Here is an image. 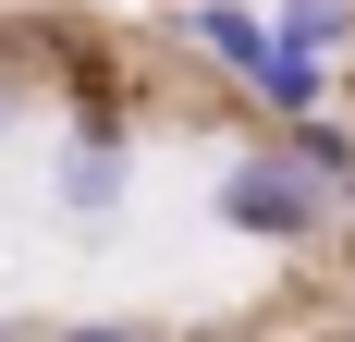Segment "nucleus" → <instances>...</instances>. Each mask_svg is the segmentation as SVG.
Masks as SVG:
<instances>
[{
	"instance_id": "obj_1",
	"label": "nucleus",
	"mask_w": 355,
	"mask_h": 342,
	"mask_svg": "<svg viewBox=\"0 0 355 342\" xmlns=\"http://www.w3.org/2000/svg\"><path fill=\"white\" fill-rule=\"evenodd\" d=\"M209 220H220L233 244H270V257H294V244H331L343 196H331V183L294 159L282 135H245L233 159H220V183H209Z\"/></svg>"
},
{
	"instance_id": "obj_2",
	"label": "nucleus",
	"mask_w": 355,
	"mask_h": 342,
	"mask_svg": "<svg viewBox=\"0 0 355 342\" xmlns=\"http://www.w3.org/2000/svg\"><path fill=\"white\" fill-rule=\"evenodd\" d=\"M49 208L62 220H123L135 208V135H62V159H49Z\"/></svg>"
},
{
	"instance_id": "obj_3",
	"label": "nucleus",
	"mask_w": 355,
	"mask_h": 342,
	"mask_svg": "<svg viewBox=\"0 0 355 342\" xmlns=\"http://www.w3.org/2000/svg\"><path fill=\"white\" fill-rule=\"evenodd\" d=\"M257 12H270V37L294 62H343L355 49V0H257Z\"/></svg>"
},
{
	"instance_id": "obj_4",
	"label": "nucleus",
	"mask_w": 355,
	"mask_h": 342,
	"mask_svg": "<svg viewBox=\"0 0 355 342\" xmlns=\"http://www.w3.org/2000/svg\"><path fill=\"white\" fill-rule=\"evenodd\" d=\"M270 135H282L294 159H306V171L331 183V196L355 208V123H343V110H294V123H270Z\"/></svg>"
},
{
	"instance_id": "obj_5",
	"label": "nucleus",
	"mask_w": 355,
	"mask_h": 342,
	"mask_svg": "<svg viewBox=\"0 0 355 342\" xmlns=\"http://www.w3.org/2000/svg\"><path fill=\"white\" fill-rule=\"evenodd\" d=\"M37 342H159V330H147V318H123V306H110V318H62V330H37Z\"/></svg>"
},
{
	"instance_id": "obj_6",
	"label": "nucleus",
	"mask_w": 355,
	"mask_h": 342,
	"mask_svg": "<svg viewBox=\"0 0 355 342\" xmlns=\"http://www.w3.org/2000/svg\"><path fill=\"white\" fill-rule=\"evenodd\" d=\"M37 110V86H25V62H12V49H0V135H12V123H25Z\"/></svg>"
},
{
	"instance_id": "obj_7",
	"label": "nucleus",
	"mask_w": 355,
	"mask_h": 342,
	"mask_svg": "<svg viewBox=\"0 0 355 342\" xmlns=\"http://www.w3.org/2000/svg\"><path fill=\"white\" fill-rule=\"evenodd\" d=\"M0 342H37V330H25V318H0Z\"/></svg>"
}]
</instances>
